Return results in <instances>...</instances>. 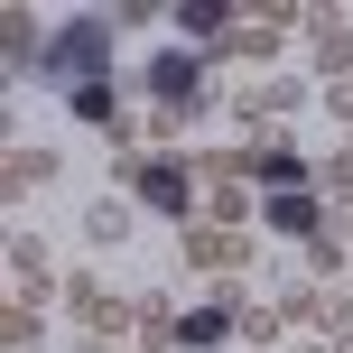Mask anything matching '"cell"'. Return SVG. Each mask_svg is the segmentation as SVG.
<instances>
[{
  "instance_id": "6",
  "label": "cell",
  "mask_w": 353,
  "mask_h": 353,
  "mask_svg": "<svg viewBox=\"0 0 353 353\" xmlns=\"http://www.w3.org/2000/svg\"><path fill=\"white\" fill-rule=\"evenodd\" d=\"M65 307L84 316V335H121V325L140 316V298H112L103 279H65Z\"/></svg>"
},
{
  "instance_id": "4",
  "label": "cell",
  "mask_w": 353,
  "mask_h": 353,
  "mask_svg": "<svg viewBox=\"0 0 353 353\" xmlns=\"http://www.w3.org/2000/svg\"><path fill=\"white\" fill-rule=\"evenodd\" d=\"M121 168H130V159H121ZM130 186H140L159 214H186V223H195V168H186V159H140Z\"/></svg>"
},
{
  "instance_id": "8",
  "label": "cell",
  "mask_w": 353,
  "mask_h": 353,
  "mask_svg": "<svg viewBox=\"0 0 353 353\" xmlns=\"http://www.w3.org/2000/svg\"><path fill=\"white\" fill-rule=\"evenodd\" d=\"M47 270H56V261H47V242H37V232H10V279H19V298H28V307L56 288Z\"/></svg>"
},
{
  "instance_id": "3",
  "label": "cell",
  "mask_w": 353,
  "mask_h": 353,
  "mask_svg": "<svg viewBox=\"0 0 353 353\" xmlns=\"http://www.w3.org/2000/svg\"><path fill=\"white\" fill-rule=\"evenodd\" d=\"M186 270H195V279H242V270H251V232H232V223H186Z\"/></svg>"
},
{
  "instance_id": "18",
  "label": "cell",
  "mask_w": 353,
  "mask_h": 353,
  "mask_svg": "<svg viewBox=\"0 0 353 353\" xmlns=\"http://www.w3.org/2000/svg\"><path fill=\"white\" fill-rule=\"evenodd\" d=\"M84 232H93V242H121V232H130V214H121V205H93V223H84Z\"/></svg>"
},
{
  "instance_id": "19",
  "label": "cell",
  "mask_w": 353,
  "mask_h": 353,
  "mask_svg": "<svg viewBox=\"0 0 353 353\" xmlns=\"http://www.w3.org/2000/svg\"><path fill=\"white\" fill-rule=\"evenodd\" d=\"M307 261H316V279H335V270H344V242H335V232H316V242H307Z\"/></svg>"
},
{
  "instance_id": "13",
  "label": "cell",
  "mask_w": 353,
  "mask_h": 353,
  "mask_svg": "<svg viewBox=\"0 0 353 353\" xmlns=\"http://www.w3.org/2000/svg\"><path fill=\"white\" fill-rule=\"evenodd\" d=\"M242 186H232V176H205V223H232V232H242Z\"/></svg>"
},
{
  "instance_id": "9",
  "label": "cell",
  "mask_w": 353,
  "mask_h": 353,
  "mask_svg": "<svg viewBox=\"0 0 353 353\" xmlns=\"http://www.w3.org/2000/svg\"><path fill=\"white\" fill-rule=\"evenodd\" d=\"M223 335H232V307H223V298H205V307L176 316V353H214Z\"/></svg>"
},
{
  "instance_id": "12",
  "label": "cell",
  "mask_w": 353,
  "mask_h": 353,
  "mask_svg": "<svg viewBox=\"0 0 353 353\" xmlns=\"http://www.w3.org/2000/svg\"><path fill=\"white\" fill-rule=\"evenodd\" d=\"M56 186V149H10V195H37Z\"/></svg>"
},
{
  "instance_id": "15",
  "label": "cell",
  "mask_w": 353,
  "mask_h": 353,
  "mask_svg": "<svg viewBox=\"0 0 353 353\" xmlns=\"http://www.w3.org/2000/svg\"><path fill=\"white\" fill-rule=\"evenodd\" d=\"M37 335H47V325H37V307H28V298H19V307H10V316H0V344H10V353H28Z\"/></svg>"
},
{
  "instance_id": "16",
  "label": "cell",
  "mask_w": 353,
  "mask_h": 353,
  "mask_svg": "<svg viewBox=\"0 0 353 353\" xmlns=\"http://www.w3.org/2000/svg\"><path fill=\"white\" fill-rule=\"evenodd\" d=\"M232 325H242L251 344H279V325H288V316H279V307H242V316H232Z\"/></svg>"
},
{
  "instance_id": "20",
  "label": "cell",
  "mask_w": 353,
  "mask_h": 353,
  "mask_svg": "<svg viewBox=\"0 0 353 353\" xmlns=\"http://www.w3.org/2000/svg\"><path fill=\"white\" fill-rule=\"evenodd\" d=\"M325 186H335V195H353V149H344V159H325Z\"/></svg>"
},
{
  "instance_id": "10",
  "label": "cell",
  "mask_w": 353,
  "mask_h": 353,
  "mask_svg": "<svg viewBox=\"0 0 353 353\" xmlns=\"http://www.w3.org/2000/svg\"><path fill=\"white\" fill-rule=\"evenodd\" d=\"M270 223H279V232H298V242H316V232H325V214H316V195H270Z\"/></svg>"
},
{
  "instance_id": "21",
  "label": "cell",
  "mask_w": 353,
  "mask_h": 353,
  "mask_svg": "<svg viewBox=\"0 0 353 353\" xmlns=\"http://www.w3.org/2000/svg\"><path fill=\"white\" fill-rule=\"evenodd\" d=\"M335 353H353V335H335Z\"/></svg>"
},
{
  "instance_id": "5",
  "label": "cell",
  "mask_w": 353,
  "mask_h": 353,
  "mask_svg": "<svg viewBox=\"0 0 353 353\" xmlns=\"http://www.w3.org/2000/svg\"><path fill=\"white\" fill-rule=\"evenodd\" d=\"M232 168H242V176H261L270 195H307V159H298L288 140H251V149H232Z\"/></svg>"
},
{
  "instance_id": "1",
  "label": "cell",
  "mask_w": 353,
  "mask_h": 353,
  "mask_svg": "<svg viewBox=\"0 0 353 353\" xmlns=\"http://www.w3.org/2000/svg\"><path fill=\"white\" fill-rule=\"evenodd\" d=\"M103 65H112V28L103 19H65L47 37V74H65V84H103Z\"/></svg>"
},
{
  "instance_id": "14",
  "label": "cell",
  "mask_w": 353,
  "mask_h": 353,
  "mask_svg": "<svg viewBox=\"0 0 353 353\" xmlns=\"http://www.w3.org/2000/svg\"><path fill=\"white\" fill-rule=\"evenodd\" d=\"M176 19H186V28H195V37H205V47H214V37H223V28H232V10H223V0H186V10H176Z\"/></svg>"
},
{
  "instance_id": "17",
  "label": "cell",
  "mask_w": 353,
  "mask_h": 353,
  "mask_svg": "<svg viewBox=\"0 0 353 353\" xmlns=\"http://www.w3.org/2000/svg\"><path fill=\"white\" fill-rule=\"evenodd\" d=\"M10 56H19V65H28V56L47 65V47H37V19H28V10H10Z\"/></svg>"
},
{
  "instance_id": "2",
  "label": "cell",
  "mask_w": 353,
  "mask_h": 353,
  "mask_svg": "<svg viewBox=\"0 0 353 353\" xmlns=\"http://www.w3.org/2000/svg\"><path fill=\"white\" fill-rule=\"evenodd\" d=\"M149 93H159V121L149 130H186L195 103H205V56H159L149 65Z\"/></svg>"
},
{
  "instance_id": "7",
  "label": "cell",
  "mask_w": 353,
  "mask_h": 353,
  "mask_svg": "<svg viewBox=\"0 0 353 353\" xmlns=\"http://www.w3.org/2000/svg\"><path fill=\"white\" fill-rule=\"evenodd\" d=\"M316 74L325 84H353V19L344 10H316Z\"/></svg>"
},
{
  "instance_id": "11",
  "label": "cell",
  "mask_w": 353,
  "mask_h": 353,
  "mask_svg": "<svg viewBox=\"0 0 353 353\" xmlns=\"http://www.w3.org/2000/svg\"><path fill=\"white\" fill-rule=\"evenodd\" d=\"M288 103H298V84H242V93H232V112H242V121H279Z\"/></svg>"
}]
</instances>
